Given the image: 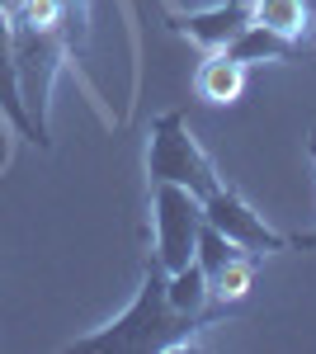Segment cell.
Here are the masks:
<instances>
[{
	"label": "cell",
	"instance_id": "6da1fadb",
	"mask_svg": "<svg viewBox=\"0 0 316 354\" xmlns=\"http://www.w3.org/2000/svg\"><path fill=\"white\" fill-rule=\"evenodd\" d=\"M165 279L170 274L156 265V255L147 260V279H142V293L132 298V307L113 322V326L95 330V335H80L71 350H90V354H160V350H180L194 335L212 322L227 317V307H208V312H180L165 298Z\"/></svg>",
	"mask_w": 316,
	"mask_h": 354
},
{
	"label": "cell",
	"instance_id": "7a4b0ae2",
	"mask_svg": "<svg viewBox=\"0 0 316 354\" xmlns=\"http://www.w3.org/2000/svg\"><path fill=\"white\" fill-rule=\"evenodd\" d=\"M10 28H15V71H19L24 109L38 123V133L48 137V100H53L62 62L71 57V38L53 24H24V19H10Z\"/></svg>",
	"mask_w": 316,
	"mask_h": 354
},
{
	"label": "cell",
	"instance_id": "3957f363",
	"mask_svg": "<svg viewBox=\"0 0 316 354\" xmlns=\"http://www.w3.org/2000/svg\"><path fill=\"white\" fill-rule=\"evenodd\" d=\"M147 175H151V185H156V180L185 185V189L198 194V198H208V194L222 185L217 170H212V161L203 156V147L194 142V133H189V123H185V113H180V109L160 113L156 123H151Z\"/></svg>",
	"mask_w": 316,
	"mask_h": 354
},
{
	"label": "cell",
	"instance_id": "277c9868",
	"mask_svg": "<svg viewBox=\"0 0 316 354\" xmlns=\"http://www.w3.org/2000/svg\"><path fill=\"white\" fill-rule=\"evenodd\" d=\"M151 208H156V265L165 274L194 265L198 232H203V198L185 185L156 180L151 185Z\"/></svg>",
	"mask_w": 316,
	"mask_h": 354
},
{
	"label": "cell",
	"instance_id": "5b68a950",
	"mask_svg": "<svg viewBox=\"0 0 316 354\" xmlns=\"http://www.w3.org/2000/svg\"><path fill=\"white\" fill-rule=\"evenodd\" d=\"M203 222H212L227 241H236L245 255H269V250H284L288 245V236H279V232H269L264 227V218L241 198L236 189H227V185H217V189L203 198Z\"/></svg>",
	"mask_w": 316,
	"mask_h": 354
},
{
	"label": "cell",
	"instance_id": "8992f818",
	"mask_svg": "<svg viewBox=\"0 0 316 354\" xmlns=\"http://www.w3.org/2000/svg\"><path fill=\"white\" fill-rule=\"evenodd\" d=\"M0 113L15 123V133L33 142V147H48V137L38 133V123L28 118L24 95H19V71H15V28H10V10L0 5Z\"/></svg>",
	"mask_w": 316,
	"mask_h": 354
},
{
	"label": "cell",
	"instance_id": "52a82bcc",
	"mask_svg": "<svg viewBox=\"0 0 316 354\" xmlns=\"http://www.w3.org/2000/svg\"><path fill=\"white\" fill-rule=\"evenodd\" d=\"M245 24H250V0H227V5H217V10H198V15H189V19H175V28L189 33V38H194L198 48H208V53H222Z\"/></svg>",
	"mask_w": 316,
	"mask_h": 354
},
{
	"label": "cell",
	"instance_id": "ba28073f",
	"mask_svg": "<svg viewBox=\"0 0 316 354\" xmlns=\"http://www.w3.org/2000/svg\"><path fill=\"white\" fill-rule=\"evenodd\" d=\"M292 48H297V38H288V33H274V28L264 24H250L241 28L236 38L222 48V53H232L236 62H245V66H255V62H284V57H292Z\"/></svg>",
	"mask_w": 316,
	"mask_h": 354
},
{
	"label": "cell",
	"instance_id": "9c48e42d",
	"mask_svg": "<svg viewBox=\"0 0 316 354\" xmlns=\"http://www.w3.org/2000/svg\"><path fill=\"white\" fill-rule=\"evenodd\" d=\"M245 90V62H236L232 53H212L203 66H198V95L208 104H232Z\"/></svg>",
	"mask_w": 316,
	"mask_h": 354
},
{
	"label": "cell",
	"instance_id": "30bf717a",
	"mask_svg": "<svg viewBox=\"0 0 316 354\" xmlns=\"http://www.w3.org/2000/svg\"><path fill=\"white\" fill-rule=\"evenodd\" d=\"M165 298H170V307H180V312H208V307H217L208 298V279L198 270V260L165 279Z\"/></svg>",
	"mask_w": 316,
	"mask_h": 354
},
{
	"label": "cell",
	"instance_id": "8fae6325",
	"mask_svg": "<svg viewBox=\"0 0 316 354\" xmlns=\"http://www.w3.org/2000/svg\"><path fill=\"white\" fill-rule=\"evenodd\" d=\"M250 19L274 28V33L302 38V28H307V0H250Z\"/></svg>",
	"mask_w": 316,
	"mask_h": 354
},
{
	"label": "cell",
	"instance_id": "7c38bea8",
	"mask_svg": "<svg viewBox=\"0 0 316 354\" xmlns=\"http://www.w3.org/2000/svg\"><path fill=\"white\" fill-rule=\"evenodd\" d=\"M241 255H245V250H241L236 241H227V236H222V232H217V227H212V222H203V232H198V250H194V260H198V270H203V279H217V274L227 270V265H232V260H241Z\"/></svg>",
	"mask_w": 316,
	"mask_h": 354
},
{
	"label": "cell",
	"instance_id": "4fadbf2b",
	"mask_svg": "<svg viewBox=\"0 0 316 354\" xmlns=\"http://www.w3.org/2000/svg\"><path fill=\"white\" fill-rule=\"evenodd\" d=\"M250 279H255V255H241V260H232V265L208 283V298L217 302V307H232V302H241L250 293Z\"/></svg>",
	"mask_w": 316,
	"mask_h": 354
},
{
	"label": "cell",
	"instance_id": "5bb4252c",
	"mask_svg": "<svg viewBox=\"0 0 316 354\" xmlns=\"http://www.w3.org/2000/svg\"><path fill=\"white\" fill-rule=\"evenodd\" d=\"M288 245H297V250H316V232H292Z\"/></svg>",
	"mask_w": 316,
	"mask_h": 354
},
{
	"label": "cell",
	"instance_id": "9a60e30c",
	"mask_svg": "<svg viewBox=\"0 0 316 354\" xmlns=\"http://www.w3.org/2000/svg\"><path fill=\"white\" fill-rule=\"evenodd\" d=\"M307 24H312V33H316V0H307Z\"/></svg>",
	"mask_w": 316,
	"mask_h": 354
},
{
	"label": "cell",
	"instance_id": "2e32d148",
	"mask_svg": "<svg viewBox=\"0 0 316 354\" xmlns=\"http://www.w3.org/2000/svg\"><path fill=\"white\" fill-rule=\"evenodd\" d=\"M307 147H312V161H316V128H312V137H307Z\"/></svg>",
	"mask_w": 316,
	"mask_h": 354
},
{
	"label": "cell",
	"instance_id": "e0dca14e",
	"mask_svg": "<svg viewBox=\"0 0 316 354\" xmlns=\"http://www.w3.org/2000/svg\"><path fill=\"white\" fill-rule=\"evenodd\" d=\"M0 5H5V0H0Z\"/></svg>",
	"mask_w": 316,
	"mask_h": 354
}]
</instances>
